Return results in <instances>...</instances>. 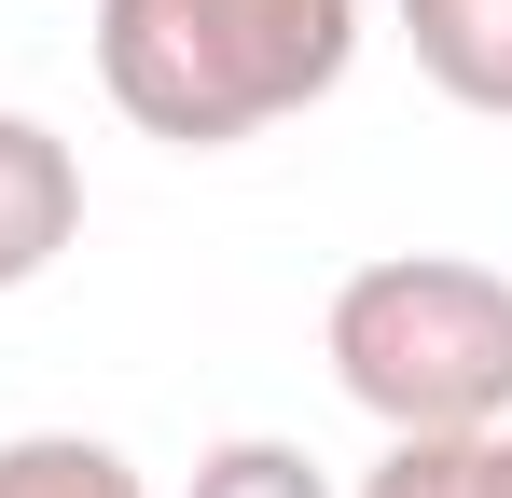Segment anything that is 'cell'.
<instances>
[{
    "instance_id": "cell-5",
    "label": "cell",
    "mask_w": 512,
    "mask_h": 498,
    "mask_svg": "<svg viewBox=\"0 0 512 498\" xmlns=\"http://www.w3.org/2000/svg\"><path fill=\"white\" fill-rule=\"evenodd\" d=\"M0 498H153V485H139V457L97 443V429H14V443H0Z\"/></svg>"
},
{
    "instance_id": "cell-4",
    "label": "cell",
    "mask_w": 512,
    "mask_h": 498,
    "mask_svg": "<svg viewBox=\"0 0 512 498\" xmlns=\"http://www.w3.org/2000/svg\"><path fill=\"white\" fill-rule=\"evenodd\" d=\"M402 42L457 111L512 125V0H402Z\"/></svg>"
},
{
    "instance_id": "cell-2",
    "label": "cell",
    "mask_w": 512,
    "mask_h": 498,
    "mask_svg": "<svg viewBox=\"0 0 512 498\" xmlns=\"http://www.w3.org/2000/svg\"><path fill=\"white\" fill-rule=\"evenodd\" d=\"M319 360L388 443L402 429H499L512 415V277L471 249H374L319 305Z\"/></svg>"
},
{
    "instance_id": "cell-6",
    "label": "cell",
    "mask_w": 512,
    "mask_h": 498,
    "mask_svg": "<svg viewBox=\"0 0 512 498\" xmlns=\"http://www.w3.org/2000/svg\"><path fill=\"white\" fill-rule=\"evenodd\" d=\"M180 498H333V471H319L305 443H277V429H236V443L194 457V485H180Z\"/></svg>"
},
{
    "instance_id": "cell-8",
    "label": "cell",
    "mask_w": 512,
    "mask_h": 498,
    "mask_svg": "<svg viewBox=\"0 0 512 498\" xmlns=\"http://www.w3.org/2000/svg\"><path fill=\"white\" fill-rule=\"evenodd\" d=\"M485 498H512V415L485 429Z\"/></svg>"
},
{
    "instance_id": "cell-7",
    "label": "cell",
    "mask_w": 512,
    "mask_h": 498,
    "mask_svg": "<svg viewBox=\"0 0 512 498\" xmlns=\"http://www.w3.org/2000/svg\"><path fill=\"white\" fill-rule=\"evenodd\" d=\"M360 498H485V429H402L360 471Z\"/></svg>"
},
{
    "instance_id": "cell-3",
    "label": "cell",
    "mask_w": 512,
    "mask_h": 498,
    "mask_svg": "<svg viewBox=\"0 0 512 498\" xmlns=\"http://www.w3.org/2000/svg\"><path fill=\"white\" fill-rule=\"evenodd\" d=\"M84 249V153L42 111H0V291L56 277Z\"/></svg>"
},
{
    "instance_id": "cell-1",
    "label": "cell",
    "mask_w": 512,
    "mask_h": 498,
    "mask_svg": "<svg viewBox=\"0 0 512 498\" xmlns=\"http://www.w3.org/2000/svg\"><path fill=\"white\" fill-rule=\"evenodd\" d=\"M360 70V0H97V83L139 139L236 153Z\"/></svg>"
}]
</instances>
